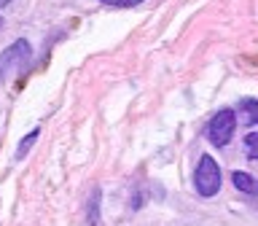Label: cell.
<instances>
[{"instance_id": "obj_1", "label": "cell", "mask_w": 258, "mask_h": 226, "mask_svg": "<svg viewBox=\"0 0 258 226\" xmlns=\"http://www.w3.org/2000/svg\"><path fill=\"white\" fill-rule=\"evenodd\" d=\"M32 60V48L27 40H14L11 46L6 48L3 54H0V81H8L14 76H19V73L30 65Z\"/></svg>"}, {"instance_id": "obj_2", "label": "cell", "mask_w": 258, "mask_h": 226, "mask_svg": "<svg viewBox=\"0 0 258 226\" xmlns=\"http://www.w3.org/2000/svg\"><path fill=\"white\" fill-rule=\"evenodd\" d=\"M194 189H197L199 197H215L218 189H221V167L215 164V159L205 153L197 164V173H194Z\"/></svg>"}, {"instance_id": "obj_3", "label": "cell", "mask_w": 258, "mask_h": 226, "mask_svg": "<svg viewBox=\"0 0 258 226\" xmlns=\"http://www.w3.org/2000/svg\"><path fill=\"white\" fill-rule=\"evenodd\" d=\"M234 129H237V113H234L231 108H223V110H218L213 121H210V129H207V135H210V143L218 145V148H223V145H229L231 140V135H234Z\"/></svg>"}, {"instance_id": "obj_4", "label": "cell", "mask_w": 258, "mask_h": 226, "mask_svg": "<svg viewBox=\"0 0 258 226\" xmlns=\"http://www.w3.org/2000/svg\"><path fill=\"white\" fill-rule=\"evenodd\" d=\"M231 183L234 189L242 194H250V197H258V181L250 173H242V170H234L231 173Z\"/></svg>"}, {"instance_id": "obj_5", "label": "cell", "mask_w": 258, "mask_h": 226, "mask_svg": "<svg viewBox=\"0 0 258 226\" xmlns=\"http://www.w3.org/2000/svg\"><path fill=\"white\" fill-rule=\"evenodd\" d=\"M237 113H239V119L245 121V124H258V100L245 97V100L237 105Z\"/></svg>"}, {"instance_id": "obj_6", "label": "cell", "mask_w": 258, "mask_h": 226, "mask_svg": "<svg viewBox=\"0 0 258 226\" xmlns=\"http://www.w3.org/2000/svg\"><path fill=\"white\" fill-rule=\"evenodd\" d=\"M38 135H40V129H32L30 135H24V137H22L19 148H16V153H14V159H16V161H22L24 156H27V151H30L32 145H35V140H38Z\"/></svg>"}, {"instance_id": "obj_7", "label": "cell", "mask_w": 258, "mask_h": 226, "mask_svg": "<svg viewBox=\"0 0 258 226\" xmlns=\"http://www.w3.org/2000/svg\"><path fill=\"white\" fill-rule=\"evenodd\" d=\"M245 153H247L253 161H258V132H253V135L245 137Z\"/></svg>"}, {"instance_id": "obj_8", "label": "cell", "mask_w": 258, "mask_h": 226, "mask_svg": "<svg viewBox=\"0 0 258 226\" xmlns=\"http://www.w3.org/2000/svg\"><path fill=\"white\" fill-rule=\"evenodd\" d=\"M100 3H105V6H116V8H135V6H140L143 0H100Z\"/></svg>"}, {"instance_id": "obj_9", "label": "cell", "mask_w": 258, "mask_h": 226, "mask_svg": "<svg viewBox=\"0 0 258 226\" xmlns=\"http://www.w3.org/2000/svg\"><path fill=\"white\" fill-rule=\"evenodd\" d=\"M8 3H11V0H0V8H3V6H8Z\"/></svg>"}, {"instance_id": "obj_10", "label": "cell", "mask_w": 258, "mask_h": 226, "mask_svg": "<svg viewBox=\"0 0 258 226\" xmlns=\"http://www.w3.org/2000/svg\"><path fill=\"white\" fill-rule=\"evenodd\" d=\"M0 30H3V16H0Z\"/></svg>"}]
</instances>
